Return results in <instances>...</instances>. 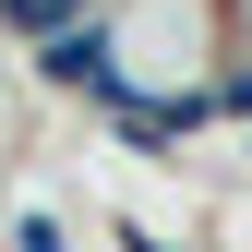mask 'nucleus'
I'll list each match as a JSON object with an SVG mask.
<instances>
[{"label":"nucleus","instance_id":"7ed1b4c3","mask_svg":"<svg viewBox=\"0 0 252 252\" xmlns=\"http://www.w3.org/2000/svg\"><path fill=\"white\" fill-rule=\"evenodd\" d=\"M24 252H72V240H60V216H24Z\"/></svg>","mask_w":252,"mask_h":252},{"label":"nucleus","instance_id":"f03ea898","mask_svg":"<svg viewBox=\"0 0 252 252\" xmlns=\"http://www.w3.org/2000/svg\"><path fill=\"white\" fill-rule=\"evenodd\" d=\"M216 108H252V60H228V72H216Z\"/></svg>","mask_w":252,"mask_h":252},{"label":"nucleus","instance_id":"20e7f679","mask_svg":"<svg viewBox=\"0 0 252 252\" xmlns=\"http://www.w3.org/2000/svg\"><path fill=\"white\" fill-rule=\"evenodd\" d=\"M120 252H168V240H156V228H120Z\"/></svg>","mask_w":252,"mask_h":252},{"label":"nucleus","instance_id":"f257e3e1","mask_svg":"<svg viewBox=\"0 0 252 252\" xmlns=\"http://www.w3.org/2000/svg\"><path fill=\"white\" fill-rule=\"evenodd\" d=\"M0 12H12L24 36H36V48H48V36H72V24H96V12H84V0H0Z\"/></svg>","mask_w":252,"mask_h":252}]
</instances>
